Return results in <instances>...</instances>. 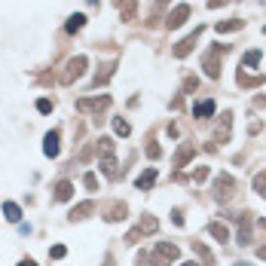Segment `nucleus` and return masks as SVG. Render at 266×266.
I'll return each instance as SVG.
<instances>
[{"instance_id": "1", "label": "nucleus", "mask_w": 266, "mask_h": 266, "mask_svg": "<svg viewBox=\"0 0 266 266\" xmlns=\"http://www.w3.org/2000/svg\"><path fill=\"white\" fill-rule=\"evenodd\" d=\"M113 141L110 138H101L98 141V159H101V168H104V174L107 177H120V171H117V159H113Z\"/></svg>"}, {"instance_id": "2", "label": "nucleus", "mask_w": 266, "mask_h": 266, "mask_svg": "<svg viewBox=\"0 0 266 266\" xmlns=\"http://www.w3.org/2000/svg\"><path fill=\"white\" fill-rule=\"evenodd\" d=\"M233 190H236L233 174L220 171V174L214 177V199H217V202H230V199H233Z\"/></svg>"}, {"instance_id": "3", "label": "nucleus", "mask_w": 266, "mask_h": 266, "mask_svg": "<svg viewBox=\"0 0 266 266\" xmlns=\"http://www.w3.org/2000/svg\"><path fill=\"white\" fill-rule=\"evenodd\" d=\"M171 260H177V245H171V242H159L156 251L150 254L153 266H171Z\"/></svg>"}, {"instance_id": "4", "label": "nucleus", "mask_w": 266, "mask_h": 266, "mask_svg": "<svg viewBox=\"0 0 266 266\" xmlns=\"http://www.w3.org/2000/svg\"><path fill=\"white\" fill-rule=\"evenodd\" d=\"M86 67H89V58H86V55H77V58H70V61H67V73L61 77V83H73V80H80Z\"/></svg>"}, {"instance_id": "5", "label": "nucleus", "mask_w": 266, "mask_h": 266, "mask_svg": "<svg viewBox=\"0 0 266 266\" xmlns=\"http://www.w3.org/2000/svg\"><path fill=\"white\" fill-rule=\"evenodd\" d=\"M104 107H110V95H101V98H80L77 101V110L80 113H86V110H104Z\"/></svg>"}, {"instance_id": "6", "label": "nucleus", "mask_w": 266, "mask_h": 266, "mask_svg": "<svg viewBox=\"0 0 266 266\" xmlns=\"http://www.w3.org/2000/svg\"><path fill=\"white\" fill-rule=\"evenodd\" d=\"M156 230H159V223H156V217H150V214H144V217H141V223H138V230H132L126 242H138V239H141L144 233H156Z\"/></svg>"}, {"instance_id": "7", "label": "nucleus", "mask_w": 266, "mask_h": 266, "mask_svg": "<svg viewBox=\"0 0 266 266\" xmlns=\"http://www.w3.org/2000/svg\"><path fill=\"white\" fill-rule=\"evenodd\" d=\"M199 34H202V28H196V31H193V34H190L187 40H181V43L174 46V55H177V58L190 55V52H193V46H196V40H199Z\"/></svg>"}, {"instance_id": "8", "label": "nucleus", "mask_w": 266, "mask_h": 266, "mask_svg": "<svg viewBox=\"0 0 266 266\" xmlns=\"http://www.w3.org/2000/svg\"><path fill=\"white\" fill-rule=\"evenodd\" d=\"M187 16H190V7H187V4L174 7V10L168 13V28H181V25L187 22Z\"/></svg>"}, {"instance_id": "9", "label": "nucleus", "mask_w": 266, "mask_h": 266, "mask_svg": "<svg viewBox=\"0 0 266 266\" xmlns=\"http://www.w3.org/2000/svg\"><path fill=\"white\" fill-rule=\"evenodd\" d=\"M92 211H95V202H80V205H73V208H70V214H67V217H70V220H83V217H89Z\"/></svg>"}, {"instance_id": "10", "label": "nucleus", "mask_w": 266, "mask_h": 266, "mask_svg": "<svg viewBox=\"0 0 266 266\" xmlns=\"http://www.w3.org/2000/svg\"><path fill=\"white\" fill-rule=\"evenodd\" d=\"M43 153L52 159V156H58V132H49L46 138H43Z\"/></svg>"}, {"instance_id": "11", "label": "nucleus", "mask_w": 266, "mask_h": 266, "mask_svg": "<svg viewBox=\"0 0 266 266\" xmlns=\"http://www.w3.org/2000/svg\"><path fill=\"white\" fill-rule=\"evenodd\" d=\"M153 184H156V168L144 171V174L138 177V181H135V187H138V190H147V187H153Z\"/></svg>"}, {"instance_id": "12", "label": "nucleus", "mask_w": 266, "mask_h": 266, "mask_svg": "<svg viewBox=\"0 0 266 266\" xmlns=\"http://www.w3.org/2000/svg\"><path fill=\"white\" fill-rule=\"evenodd\" d=\"M70 196H73V184H70V181H61V184L55 187V199H58V202H67Z\"/></svg>"}, {"instance_id": "13", "label": "nucleus", "mask_w": 266, "mask_h": 266, "mask_svg": "<svg viewBox=\"0 0 266 266\" xmlns=\"http://www.w3.org/2000/svg\"><path fill=\"white\" fill-rule=\"evenodd\" d=\"M208 233H211V236H214V239H217L220 245H223V242L230 239V230H226L223 223H208Z\"/></svg>"}, {"instance_id": "14", "label": "nucleus", "mask_w": 266, "mask_h": 266, "mask_svg": "<svg viewBox=\"0 0 266 266\" xmlns=\"http://www.w3.org/2000/svg\"><path fill=\"white\" fill-rule=\"evenodd\" d=\"M193 153H196V144H184V147H181V153H177V159H174V165L181 168V165H184V162H187Z\"/></svg>"}, {"instance_id": "15", "label": "nucleus", "mask_w": 266, "mask_h": 266, "mask_svg": "<svg viewBox=\"0 0 266 266\" xmlns=\"http://www.w3.org/2000/svg\"><path fill=\"white\" fill-rule=\"evenodd\" d=\"M4 214H7V220L19 223V217H22V208H19L16 202H7V205H4Z\"/></svg>"}, {"instance_id": "16", "label": "nucleus", "mask_w": 266, "mask_h": 266, "mask_svg": "<svg viewBox=\"0 0 266 266\" xmlns=\"http://www.w3.org/2000/svg\"><path fill=\"white\" fill-rule=\"evenodd\" d=\"M193 251H196V254L202 257V263H205V266H214V257H211V251H208L205 245H199V242H193Z\"/></svg>"}, {"instance_id": "17", "label": "nucleus", "mask_w": 266, "mask_h": 266, "mask_svg": "<svg viewBox=\"0 0 266 266\" xmlns=\"http://www.w3.org/2000/svg\"><path fill=\"white\" fill-rule=\"evenodd\" d=\"M193 113H196V117H211V113H214V101L208 98V101L196 104V107H193Z\"/></svg>"}, {"instance_id": "18", "label": "nucleus", "mask_w": 266, "mask_h": 266, "mask_svg": "<svg viewBox=\"0 0 266 266\" xmlns=\"http://www.w3.org/2000/svg\"><path fill=\"white\" fill-rule=\"evenodd\" d=\"M123 217H126V205L123 202H113L110 211H107V220H123Z\"/></svg>"}, {"instance_id": "19", "label": "nucleus", "mask_w": 266, "mask_h": 266, "mask_svg": "<svg viewBox=\"0 0 266 266\" xmlns=\"http://www.w3.org/2000/svg\"><path fill=\"white\" fill-rule=\"evenodd\" d=\"M257 61H260V52H257V49H251V52H248V55L242 58V70H248V67H254Z\"/></svg>"}, {"instance_id": "20", "label": "nucleus", "mask_w": 266, "mask_h": 266, "mask_svg": "<svg viewBox=\"0 0 266 266\" xmlns=\"http://www.w3.org/2000/svg\"><path fill=\"white\" fill-rule=\"evenodd\" d=\"M83 25H86V16H80V13H77V16H70V19H67V31H80V28H83Z\"/></svg>"}, {"instance_id": "21", "label": "nucleus", "mask_w": 266, "mask_h": 266, "mask_svg": "<svg viewBox=\"0 0 266 266\" xmlns=\"http://www.w3.org/2000/svg\"><path fill=\"white\" fill-rule=\"evenodd\" d=\"M239 28H242V22H239V19H230V22H217V34H220V31H239Z\"/></svg>"}, {"instance_id": "22", "label": "nucleus", "mask_w": 266, "mask_h": 266, "mask_svg": "<svg viewBox=\"0 0 266 266\" xmlns=\"http://www.w3.org/2000/svg\"><path fill=\"white\" fill-rule=\"evenodd\" d=\"M254 190H257L260 196H266V171H260V174L254 177Z\"/></svg>"}, {"instance_id": "23", "label": "nucleus", "mask_w": 266, "mask_h": 266, "mask_svg": "<svg viewBox=\"0 0 266 266\" xmlns=\"http://www.w3.org/2000/svg\"><path fill=\"white\" fill-rule=\"evenodd\" d=\"M113 129H117V135H123V138H126V135H129V132H132V129H129V123H126V120H113Z\"/></svg>"}, {"instance_id": "24", "label": "nucleus", "mask_w": 266, "mask_h": 266, "mask_svg": "<svg viewBox=\"0 0 266 266\" xmlns=\"http://www.w3.org/2000/svg\"><path fill=\"white\" fill-rule=\"evenodd\" d=\"M64 254H67V248H64V245H55V248L49 251V257H52V260H61Z\"/></svg>"}, {"instance_id": "25", "label": "nucleus", "mask_w": 266, "mask_h": 266, "mask_svg": "<svg viewBox=\"0 0 266 266\" xmlns=\"http://www.w3.org/2000/svg\"><path fill=\"white\" fill-rule=\"evenodd\" d=\"M123 13V19L129 22V19H135V4H132V0H129V4H126V10H120Z\"/></svg>"}, {"instance_id": "26", "label": "nucleus", "mask_w": 266, "mask_h": 266, "mask_svg": "<svg viewBox=\"0 0 266 266\" xmlns=\"http://www.w3.org/2000/svg\"><path fill=\"white\" fill-rule=\"evenodd\" d=\"M37 110H40V113H52V101L40 98V101H37Z\"/></svg>"}, {"instance_id": "27", "label": "nucleus", "mask_w": 266, "mask_h": 266, "mask_svg": "<svg viewBox=\"0 0 266 266\" xmlns=\"http://www.w3.org/2000/svg\"><path fill=\"white\" fill-rule=\"evenodd\" d=\"M86 187H89V190H95V187H98V177H95L92 171H89V174H86Z\"/></svg>"}, {"instance_id": "28", "label": "nucleus", "mask_w": 266, "mask_h": 266, "mask_svg": "<svg viewBox=\"0 0 266 266\" xmlns=\"http://www.w3.org/2000/svg\"><path fill=\"white\" fill-rule=\"evenodd\" d=\"M205 177H208V168H196V171H193V181H196V184L205 181Z\"/></svg>"}, {"instance_id": "29", "label": "nucleus", "mask_w": 266, "mask_h": 266, "mask_svg": "<svg viewBox=\"0 0 266 266\" xmlns=\"http://www.w3.org/2000/svg\"><path fill=\"white\" fill-rule=\"evenodd\" d=\"M147 156H150V159H159V147L150 144V147H147Z\"/></svg>"}, {"instance_id": "30", "label": "nucleus", "mask_w": 266, "mask_h": 266, "mask_svg": "<svg viewBox=\"0 0 266 266\" xmlns=\"http://www.w3.org/2000/svg\"><path fill=\"white\" fill-rule=\"evenodd\" d=\"M257 257H260V260H266V245H260V248H257Z\"/></svg>"}, {"instance_id": "31", "label": "nucleus", "mask_w": 266, "mask_h": 266, "mask_svg": "<svg viewBox=\"0 0 266 266\" xmlns=\"http://www.w3.org/2000/svg\"><path fill=\"white\" fill-rule=\"evenodd\" d=\"M19 266H37V263H34V260H22Z\"/></svg>"}, {"instance_id": "32", "label": "nucleus", "mask_w": 266, "mask_h": 266, "mask_svg": "<svg viewBox=\"0 0 266 266\" xmlns=\"http://www.w3.org/2000/svg\"><path fill=\"white\" fill-rule=\"evenodd\" d=\"M236 266H251V263H236Z\"/></svg>"}, {"instance_id": "33", "label": "nucleus", "mask_w": 266, "mask_h": 266, "mask_svg": "<svg viewBox=\"0 0 266 266\" xmlns=\"http://www.w3.org/2000/svg\"><path fill=\"white\" fill-rule=\"evenodd\" d=\"M181 266H196V263H181Z\"/></svg>"}, {"instance_id": "34", "label": "nucleus", "mask_w": 266, "mask_h": 266, "mask_svg": "<svg viewBox=\"0 0 266 266\" xmlns=\"http://www.w3.org/2000/svg\"><path fill=\"white\" fill-rule=\"evenodd\" d=\"M159 4H168V0H159Z\"/></svg>"}]
</instances>
